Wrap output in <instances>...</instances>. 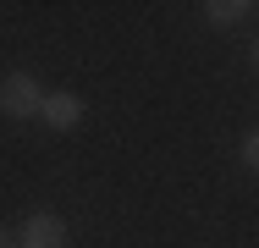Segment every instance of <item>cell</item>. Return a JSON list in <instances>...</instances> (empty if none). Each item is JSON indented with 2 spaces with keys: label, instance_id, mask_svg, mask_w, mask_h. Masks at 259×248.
I'll use <instances>...</instances> for the list:
<instances>
[{
  "label": "cell",
  "instance_id": "obj_7",
  "mask_svg": "<svg viewBox=\"0 0 259 248\" xmlns=\"http://www.w3.org/2000/svg\"><path fill=\"white\" fill-rule=\"evenodd\" d=\"M254 72H259V45H254Z\"/></svg>",
  "mask_w": 259,
  "mask_h": 248
},
{
  "label": "cell",
  "instance_id": "obj_1",
  "mask_svg": "<svg viewBox=\"0 0 259 248\" xmlns=\"http://www.w3.org/2000/svg\"><path fill=\"white\" fill-rule=\"evenodd\" d=\"M39 105H45V83L33 72H6L0 77V116L28 121V116H39Z\"/></svg>",
  "mask_w": 259,
  "mask_h": 248
},
{
  "label": "cell",
  "instance_id": "obj_5",
  "mask_svg": "<svg viewBox=\"0 0 259 248\" xmlns=\"http://www.w3.org/2000/svg\"><path fill=\"white\" fill-rule=\"evenodd\" d=\"M243 166H248V171H259V127L243 138Z\"/></svg>",
  "mask_w": 259,
  "mask_h": 248
},
{
  "label": "cell",
  "instance_id": "obj_4",
  "mask_svg": "<svg viewBox=\"0 0 259 248\" xmlns=\"http://www.w3.org/2000/svg\"><path fill=\"white\" fill-rule=\"evenodd\" d=\"M248 11H254L248 0H209V6H204V17L215 22V28H232V22H243Z\"/></svg>",
  "mask_w": 259,
  "mask_h": 248
},
{
  "label": "cell",
  "instance_id": "obj_6",
  "mask_svg": "<svg viewBox=\"0 0 259 248\" xmlns=\"http://www.w3.org/2000/svg\"><path fill=\"white\" fill-rule=\"evenodd\" d=\"M0 248H17V237H11V232H0Z\"/></svg>",
  "mask_w": 259,
  "mask_h": 248
},
{
  "label": "cell",
  "instance_id": "obj_2",
  "mask_svg": "<svg viewBox=\"0 0 259 248\" xmlns=\"http://www.w3.org/2000/svg\"><path fill=\"white\" fill-rule=\"evenodd\" d=\"M83 99L72 94V89H45V105H39V121L45 127H55V133H72L77 121H83Z\"/></svg>",
  "mask_w": 259,
  "mask_h": 248
},
{
  "label": "cell",
  "instance_id": "obj_3",
  "mask_svg": "<svg viewBox=\"0 0 259 248\" xmlns=\"http://www.w3.org/2000/svg\"><path fill=\"white\" fill-rule=\"evenodd\" d=\"M17 248H66V221H61L55 210L28 215V221H22V232H17Z\"/></svg>",
  "mask_w": 259,
  "mask_h": 248
}]
</instances>
